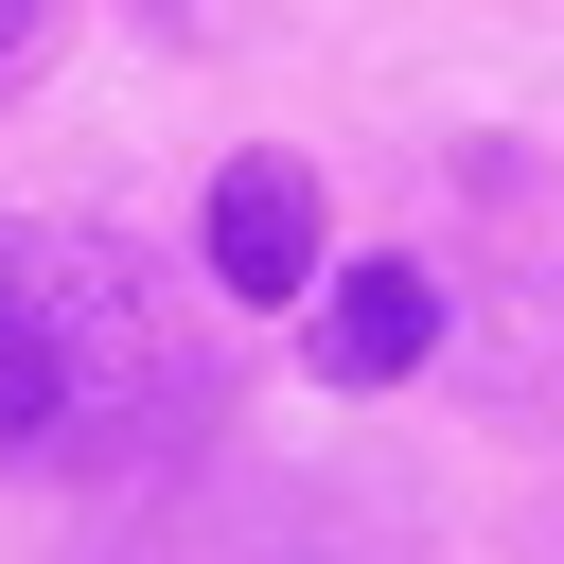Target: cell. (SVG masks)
I'll list each match as a JSON object with an SVG mask.
<instances>
[{
  "instance_id": "obj_1",
  "label": "cell",
  "mask_w": 564,
  "mask_h": 564,
  "mask_svg": "<svg viewBox=\"0 0 564 564\" xmlns=\"http://www.w3.org/2000/svg\"><path fill=\"white\" fill-rule=\"evenodd\" d=\"M176 441V335L123 282V247L0 212V458L18 476H123Z\"/></svg>"
},
{
  "instance_id": "obj_2",
  "label": "cell",
  "mask_w": 564,
  "mask_h": 564,
  "mask_svg": "<svg viewBox=\"0 0 564 564\" xmlns=\"http://www.w3.org/2000/svg\"><path fill=\"white\" fill-rule=\"evenodd\" d=\"M194 247H212V300H300V282H317V176H300L282 141L229 159L212 212H194Z\"/></svg>"
},
{
  "instance_id": "obj_3",
  "label": "cell",
  "mask_w": 564,
  "mask_h": 564,
  "mask_svg": "<svg viewBox=\"0 0 564 564\" xmlns=\"http://www.w3.org/2000/svg\"><path fill=\"white\" fill-rule=\"evenodd\" d=\"M441 352V282L423 264H352L335 300H317V370L335 388H388V370H423Z\"/></svg>"
},
{
  "instance_id": "obj_4",
  "label": "cell",
  "mask_w": 564,
  "mask_h": 564,
  "mask_svg": "<svg viewBox=\"0 0 564 564\" xmlns=\"http://www.w3.org/2000/svg\"><path fill=\"white\" fill-rule=\"evenodd\" d=\"M35 35H53V0H0V88L35 70Z\"/></svg>"
}]
</instances>
